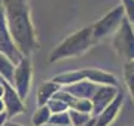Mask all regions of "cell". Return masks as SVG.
<instances>
[{"label": "cell", "instance_id": "2e32d148", "mask_svg": "<svg viewBox=\"0 0 134 126\" xmlns=\"http://www.w3.org/2000/svg\"><path fill=\"white\" fill-rule=\"evenodd\" d=\"M124 80L128 87L130 93L134 99V61H127L124 62Z\"/></svg>", "mask_w": 134, "mask_h": 126}, {"label": "cell", "instance_id": "44dd1931", "mask_svg": "<svg viewBox=\"0 0 134 126\" xmlns=\"http://www.w3.org/2000/svg\"><path fill=\"white\" fill-rule=\"evenodd\" d=\"M121 5L124 6L125 18L134 25V0H121Z\"/></svg>", "mask_w": 134, "mask_h": 126}, {"label": "cell", "instance_id": "8992f818", "mask_svg": "<svg viewBox=\"0 0 134 126\" xmlns=\"http://www.w3.org/2000/svg\"><path fill=\"white\" fill-rule=\"evenodd\" d=\"M0 52L6 53L15 64H18L23 59V55L19 52L15 43L12 42V37L8 30L6 24V15H5V6H3V0H0Z\"/></svg>", "mask_w": 134, "mask_h": 126}, {"label": "cell", "instance_id": "e0dca14e", "mask_svg": "<svg viewBox=\"0 0 134 126\" xmlns=\"http://www.w3.org/2000/svg\"><path fill=\"white\" fill-rule=\"evenodd\" d=\"M69 116H70V122L72 126H83L88 122H91L94 119L92 114L88 113H82V111H76V110H69Z\"/></svg>", "mask_w": 134, "mask_h": 126}, {"label": "cell", "instance_id": "484cf974", "mask_svg": "<svg viewBox=\"0 0 134 126\" xmlns=\"http://www.w3.org/2000/svg\"><path fill=\"white\" fill-rule=\"evenodd\" d=\"M0 79H2V76H0Z\"/></svg>", "mask_w": 134, "mask_h": 126}, {"label": "cell", "instance_id": "5bb4252c", "mask_svg": "<svg viewBox=\"0 0 134 126\" xmlns=\"http://www.w3.org/2000/svg\"><path fill=\"white\" fill-rule=\"evenodd\" d=\"M15 67H16V64H15L6 53L0 52V76L5 79L6 82H9L10 85L14 82Z\"/></svg>", "mask_w": 134, "mask_h": 126}, {"label": "cell", "instance_id": "9a60e30c", "mask_svg": "<svg viewBox=\"0 0 134 126\" xmlns=\"http://www.w3.org/2000/svg\"><path fill=\"white\" fill-rule=\"evenodd\" d=\"M51 117H52V111L49 110L48 105L37 107L31 116V123H33V126H45L49 123Z\"/></svg>", "mask_w": 134, "mask_h": 126}, {"label": "cell", "instance_id": "8fae6325", "mask_svg": "<svg viewBox=\"0 0 134 126\" xmlns=\"http://www.w3.org/2000/svg\"><path fill=\"white\" fill-rule=\"evenodd\" d=\"M82 73H83L85 80H90V82L96 83L98 86L107 85V86L118 87V80H116V77L112 73L103 71L100 68H82Z\"/></svg>", "mask_w": 134, "mask_h": 126}, {"label": "cell", "instance_id": "7c38bea8", "mask_svg": "<svg viewBox=\"0 0 134 126\" xmlns=\"http://www.w3.org/2000/svg\"><path fill=\"white\" fill-rule=\"evenodd\" d=\"M61 89V86L55 83L51 79V80H46L39 85L37 87V92H36V101H37V107H42V105H46L54 97L55 93Z\"/></svg>", "mask_w": 134, "mask_h": 126}, {"label": "cell", "instance_id": "603a6c76", "mask_svg": "<svg viewBox=\"0 0 134 126\" xmlns=\"http://www.w3.org/2000/svg\"><path fill=\"white\" fill-rule=\"evenodd\" d=\"M3 126H23V125H19V123H15V122H10V120H8L5 123Z\"/></svg>", "mask_w": 134, "mask_h": 126}, {"label": "cell", "instance_id": "277c9868", "mask_svg": "<svg viewBox=\"0 0 134 126\" xmlns=\"http://www.w3.org/2000/svg\"><path fill=\"white\" fill-rule=\"evenodd\" d=\"M112 45L116 53L127 61H134V28L127 18L124 20L119 30L113 34Z\"/></svg>", "mask_w": 134, "mask_h": 126}, {"label": "cell", "instance_id": "3957f363", "mask_svg": "<svg viewBox=\"0 0 134 126\" xmlns=\"http://www.w3.org/2000/svg\"><path fill=\"white\" fill-rule=\"evenodd\" d=\"M125 20V10L122 5L115 6L112 10H109L104 16H101L100 20L92 24V36H94V42H100V40L113 36V34L119 30Z\"/></svg>", "mask_w": 134, "mask_h": 126}, {"label": "cell", "instance_id": "6da1fadb", "mask_svg": "<svg viewBox=\"0 0 134 126\" xmlns=\"http://www.w3.org/2000/svg\"><path fill=\"white\" fill-rule=\"evenodd\" d=\"M3 6L12 42L23 56H31L40 45L31 21L29 0H3Z\"/></svg>", "mask_w": 134, "mask_h": 126}, {"label": "cell", "instance_id": "9c48e42d", "mask_svg": "<svg viewBox=\"0 0 134 126\" xmlns=\"http://www.w3.org/2000/svg\"><path fill=\"white\" fill-rule=\"evenodd\" d=\"M124 99H125V95L119 89V92H118L115 99L101 111L100 116L96 117V126H109L110 123H113V120H115L116 116H118V113H119L121 108H122Z\"/></svg>", "mask_w": 134, "mask_h": 126}, {"label": "cell", "instance_id": "d4e9b609", "mask_svg": "<svg viewBox=\"0 0 134 126\" xmlns=\"http://www.w3.org/2000/svg\"><path fill=\"white\" fill-rule=\"evenodd\" d=\"M45 126H60V125H51V123H48V125H45Z\"/></svg>", "mask_w": 134, "mask_h": 126}, {"label": "cell", "instance_id": "ba28073f", "mask_svg": "<svg viewBox=\"0 0 134 126\" xmlns=\"http://www.w3.org/2000/svg\"><path fill=\"white\" fill-rule=\"evenodd\" d=\"M3 101H5L6 114L9 117V120L12 117L27 111V108L24 105V101L21 99L18 92L15 91V87L9 82H6V80H5V97H3Z\"/></svg>", "mask_w": 134, "mask_h": 126}, {"label": "cell", "instance_id": "cb8c5ba5", "mask_svg": "<svg viewBox=\"0 0 134 126\" xmlns=\"http://www.w3.org/2000/svg\"><path fill=\"white\" fill-rule=\"evenodd\" d=\"M83 126H96V117H94V119H92L91 122H88L86 125H83Z\"/></svg>", "mask_w": 134, "mask_h": 126}, {"label": "cell", "instance_id": "ac0fdd59", "mask_svg": "<svg viewBox=\"0 0 134 126\" xmlns=\"http://www.w3.org/2000/svg\"><path fill=\"white\" fill-rule=\"evenodd\" d=\"M70 110H76V111H82V113H88V114H92V110H94V107H92V102L91 99H79L77 98L75 104L72 105Z\"/></svg>", "mask_w": 134, "mask_h": 126}, {"label": "cell", "instance_id": "d6986e66", "mask_svg": "<svg viewBox=\"0 0 134 126\" xmlns=\"http://www.w3.org/2000/svg\"><path fill=\"white\" fill-rule=\"evenodd\" d=\"M46 105L49 107V110L52 111V114H58V113H67L69 110H70V107L67 105L66 102L60 101V99H55V98H52L51 101L46 104Z\"/></svg>", "mask_w": 134, "mask_h": 126}, {"label": "cell", "instance_id": "ffe728a7", "mask_svg": "<svg viewBox=\"0 0 134 126\" xmlns=\"http://www.w3.org/2000/svg\"><path fill=\"white\" fill-rule=\"evenodd\" d=\"M49 123H51V125H60V126H72V122H70L69 111H67V113H58V114H52V117H51Z\"/></svg>", "mask_w": 134, "mask_h": 126}, {"label": "cell", "instance_id": "7a4b0ae2", "mask_svg": "<svg viewBox=\"0 0 134 126\" xmlns=\"http://www.w3.org/2000/svg\"><path fill=\"white\" fill-rule=\"evenodd\" d=\"M94 43L96 42H94V36H92V25L83 27V28L72 33L70 36H67L63 42H60L52 49V52L49 53L48 62L54 64L57 61H61V59H66V58L81 56Z\"/></svg>", "mask_w": 134, "mask_h": 126}, {"label": "cell", "instance_id": "7402d4cb", "mask_svg": "<svg viewBox=\"0 0 134 126\" xmlns=\"http://www.w3.org/2000/svg\"><path fill=\"white\" fill-rule=\"evenodd\" d=\"M3 113H6V105H5V101L0 98V114H3Z\"/></svg>", "mask_w": 134, "mask_h": 126}, {"label": "cell", "instance_id": "4fadbf2b", "mask_svg": "<svg viewBox=\"0 0 134 126\" xmlns=\"http://www.w3.org/2000/svg\"><path fill=\"white\" fill-rule=\"evenodd\" d=\"M52 80L55 83H58L61 87H64V86H69V85H73V83L82 82V80H85V77H83V73H82V68H81V70H75V71L57 74V76L52 77Z\"/></svg>", "mask_w": 134, "mask_h": 126}, {"label": "cell", "instance_id": "30bf717a", "mask_svg": "<svg viewBox=\"0 0 134 126\" xmlns=\"http://www.w3.org/2000/svg\"><path fill=\"white\" fill-rule=\"evenodd\" d=\"M63 89L67 91L69 93H72L75 98H79V99H92V97L96 95L97 89H98V85L90 82V80H82V82L64 86Z\"/></svg>", "mask_w": 134, "mask_h": 126}, {"label": "cell", "instance_id": "5b68a950", "mask_svg": "<svg viewBox=\"0 0 134 126\" xmlns=\"http://www.w3.org/2000/svg\"><path fill=\"white\" fill-rule=\"evenodd\" d=\"M31 77H33L31 56H23V59L15 67L14 82H12V86L15 87V91L18 92L23 101L29 97L30 87H31Z\"/></svg>", "mask_w": 134, "mask_h": 126}, {"label": "cell", "instance_id": "52a82bcc", "mask_svg": "<svg viewBox=\"0 0 134 126\" xmlns=\"http://www.w3.org/2000/svg\"><path fill=\"white\" fill-rule=\"evenodd\" d=\"M118 92H119V89H118L116 86H107V85L98 86L96 95H94L92 99H91L92 107H94V110H92V116L94 117L100 116L101 111H103L106 107L109 105L110 102L116 98Z\"/></svg>", "mask_w": 134, "mask_h": 126}]
</instances>
